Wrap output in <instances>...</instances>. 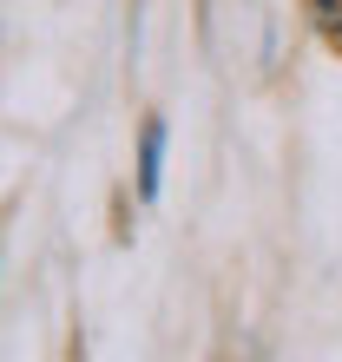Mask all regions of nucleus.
<instances>
[{"label":"nucleus","mask_w":342,"mask_h":362,"mask_svg":"<svg viewBox=\"0 0 342 362\" xmlns=\"http://www.w3.org/2000/svg\"><path fill=\"white\" fill-rule=\"evenodd\" d=\"M165 185V119H145V139H138V198L152 204Z\"/></svg>","instance_id":"nucleus-1"},{"label":"nucleus","mask_w":342,"mask_h":362,"mask_svg":"<svg viewBox=\"0 0 342 362\" xmlns=\"http://www.w3.org/2000/svg\"><path fill=\"white\" fill-rule=\"evenodd\" d=\"M303 7H309V20H316V33L342 47V0H303Z\"/></svg>","instance_id":"nucleus-2"}]
</instances>
